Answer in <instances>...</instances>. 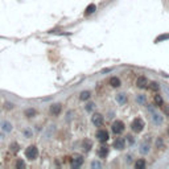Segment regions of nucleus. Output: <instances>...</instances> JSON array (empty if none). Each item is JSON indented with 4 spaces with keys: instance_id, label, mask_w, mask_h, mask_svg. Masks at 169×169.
<instances>
[{
    "instance_id": "nucleus-1",
    "label": "nucleus",
    "mask_w": 169,
    "mask_h": 169,
    "mask_svg": "<svg viewBox=\"0 0 169 169\" xmlns=\"http://www.w3.org/2000/svg\"><path fill=\"white\" fill-rule=\"evenodd\" d=\"M147 106V110L148 112L151 114V118H152V123H153V126L159 127L161 126L162 123H164V118L161 116V114H159V112L156 111V108H155V105H145Z\"/></svg>"
},
{
    "instance_id": "nucleus-2",
    "label": "nucleus",
    "mask_w": 169,
    "mask_h": 169,
    "mask_svg": "<svg viewBox=\"0 0 169 169\" xmlns=\"http://www.w3.org/2000/svg\"><path fill=\"white\" fill-rule=\"evenodd\" d=\"M151 142H152V137L151 136H145L144 140H142L139 145V152L143 155V156H147L151 152Z\"/></svg>"
},
{
    "instance_id": "nucleus-3",
    "label": "nucleus",
    "mask_w": 169,
    "mask_h": 169,
    "mask_svg": "<svg viewBox=\"0 0 169 169\" xmlns=\"http://www.w3.org/2000/svg\"><path fill=\"white\" fill-rule=\"evenodd\" d=\"M144 127H145V123H144V120H143V118H140V116L135 118L131 122V129L135 134H140V132L144 129Z\"/></svg>"
},
{
    "instance_id": "nucleus-4",
    "label": "nucleus",
    "mask_w": 169,
    "mask_h": 169,
    "mask_svg": "<svg viewBox=\"0 0 169 169\" xmlns=\"http://www.w3.org/2000/svg\"><path fill=\"white\" fill-rule=\"evenodd\" d=\"M126 129V124L122 122V120H115L114 123L111 124V131L114 132L115 135H120L123 134Z\"/></svg>"
},
{
    "instance_id": "nucleus-5",
    "label": "nucleus",
    "mask_w": 169,
    "mask_h": 169,
    "mask_svg": "<svg viewBox=\"0 0 169 169\" xmlns=\"http://www.w3.org/2000/svg\"><path fill=\"white\" fill-rule=\"evenodd\" d=\"M38 156V149L36 145H29L27 149H25V157L28 160H36Z\"/></svg>"
},
{
    "instance_id": "nucleus-6",
    "label": "nucleus",
    "mask_w": 169,
    "mask_h": 169,
    "mask_svg": "<svg viewBox=\"0 0 169 169\" xmlns=\"http://www.w3.org/2000/svg\"><path fill=\"white\" fill-rule=\"evenodd\" d=\"M97 139L99 140L100 143H106L107 140L110 139V134H108V131L105 128H99L97 131Z\"/></svg>"
},
{
    "instance_id": "nucleus-7",
    "label": "nucleus",
    "mask_w": 169,
    "mask_h": 169,
    "mask_svg": "<svg viewBox=\"0 0 169 169\" xmlns=\"http://www.w3.org/2000/svg\"><path fill=\"white\" fill-rule=\"evenodd\" d=\"M126 144H127V140L124 137H116L114 140V148L118 149V151H123L126 148Z\"/></svg>"
},
{
    "instance_id": "nucleus-8",
    "label": "nucleus",
    "mask_w": 169,
    "mask_h": 169,
    "mask_svg": "<svg viewBox=\"0 0 169 169\" xmlns=\"http://www.w3.org/2000/svg\"><path fill=\"white\" fill-rule=\"evenodd\" d=\"M91 122L95 127H102L105 124V118H103V115H100V114H94L91 118Z\"/></svg>"
},
{
    "instance_id": "nucleus-9",
    "label": "nucleus",
    "mask_w": 169,
    "mask_h": 169,
    "mask_svg": "<svg viewBox=\"0 0 169 169\" xmlns=\"http://www.w3.org/2000/svg\"><path fill=\"white\" fill-rule=\"evenodd\" d=\"M148 83H149V81H148V78L145 77V75H140V77H137L136 86L139 87V89H147Z\"/></svg>"
},
{
    "instance_id": "nucleus-10",
    "label": "nucleus",
    "mask_w": 169,
    "mask_h": 169,
    "mask_svg": "<svg viewBox=\"0 0 169 169\" xmlns=\"http://www.w3.org/2000/svg\"><path fill=\"white\" fill-rule=\"evenodd\" d=\"M110 153V148L107 147V145H100L99 148H98V156L100 157V159H106L107 156H108Z\"/></svg>"
},
{
    "instance_id": "nucleus-11",
    "label": "nucleus",
    "mask_w": 169,
    "mask_h": 169,
    "mask_svg": "<svg viewBox=\"0 0 169 169\" xmlns=\"http://www.w3.org/2000/svg\"><path fill=\"white\" fill-rule=\"evenodd\" d=\"M115 99H116V102L119 103L120 106H124L126 103L128 102V97H127V94H124V92H119V94H116Z\"/></svg>"
},
{
    "instance_id": "nucleus-12",
    "label": "nucleus",
    "mask_w": 169,
    "mask_h": 169,
    "mask_svg": "<svg viewBox=\"0 0 169 169\" xmlns=\"http://www.w3.org/2000/svg\"><path fill=\"white\" fill-rule=\"evenodd\" d=\"M153 105L156 107H161L164 105V98H162L160 94H157V92L153 95Z\"/></svg>"
},
{
    "instance_id": "nucleus-13",
    "label": "nucleus",
    "mask_w": 169,
    "mask_h": 169,
    "mask_svg": "<svg viewBox=\"0 0 169 169\" xmlns=\"http://www.w3.org/2000/svg\"><path fill=\"white\" fill-rule=\"evenodd\" d=\"M155 148H157V149H164L165 148L164 137H161V136L156 137V140H155Z\"/></svg>"
},
{
    "instance_id": "nucleus-14",
    "label": "nucleus",
    "mask_w": 169,
    "mask_h": 169,
    "mask_svg": "<svg viewBox=\"0 0 169 169\" xmlns=\"http://www.w3.org/2000/svg\"><path fill=\"white\" fill-rule=\"evenodd\" d=\"M147 89H149L152 92H159L160 84H159V82H156V81H152V82L148 83V87H147Z\"/></svg>"
},
{
    "instance_id": "nucleus-15",
    "label": "nucleus",
    "mask_w": 169,
    "mask_h": 169,
    "mask_svg": "<svg viewBox=\"0 0 169 169\" xmlns=\"http://www.w3.org/2000/svg\"><path fill=\"white\" fill-rule=\"evenodd\" d=\"M136 102H137V105H140V106H145L147 105V97H145L144 94H137Z\"/></svg>"
},
{
    "instance_id": "nucleus-16",
    "label": "nucleus",
    "mask_w": 169,
    "mask_h": 169,
    "mask_svg": "<svg viewBox=\"0 0 169 169\" xmlns=\"http://www.w3.org/2000/svg\"><path fill=\"white\" fill-rule=\"evenodd\" d=\"M0 128L8 134V132L12 131V124H11L9 122H7V120H4V122H1V124H0Z\"/></svg>"
},
{
    "instance_id": "nucleus-17",
    "label": "nucleus",
    "mask_w": 169,
    "mask_h": 169,
    "mask_svg": "<svg viewBox=\"0 0 169 169\" xmlns=\"http://www.w3.org/2000/svg\"><path fill=\"white\" fill-rule=\"evenodd\" d=\"M108 83L111 84L112 87H120V84H122V81H120L118 77H111V78L108 79Z\"/></svg>"
},
{
    "instance_id": "nucleus-18",
    "label": "nucleus",
    "mask_w": 169,
    "mask_h": 169,
    "mask_svg": "<svg viewBox=\"0 0 169 169\" xmlns=\"http://www.w3.org/2000/svg\"><path fill=\"white\" fill-rule=\"evenodd\" d=\"M61 110H62V106L60 105V103H57V105H53L50 107V112H52L53 115H60Z\"/></svg>"
},
{
    "instance_id": "nucleus-19",
    "label": "nucleus",
    "mask_w": 169,
    "mask_h": 169,
    "mask_svg": "<svg viewBox=\"0 0 169 169\" xmlns=\"http://www.w3.org/2000/svg\"><path fill=\"white\" fill-rule=\"evenodd\" d=\"M145 165H147L145 159H137L136 161H135V168L136 169H143V168H145Z\"/></svg>"
},
{
    "instance_id": "nucleus-20",
    "label": "nucleus",
    "mask_w": 169,
    "mask_h": 169,
    "mask_svg": "<svg viewBox=\"0 0 169 169\" xmlns=\"http://www.w3.org/2000/svg\"><path fill=\"white\" fill-rule=\"evenodd\" d=\"M82 164H83V157L82 156H78L73 160V168H79Z\"/></svg>"
},
{
    "instance_id": "nucleus-21",
    "label": "nucleus",
    "mask_w": 169,
    "mask_h": 169,
    "mask_svg": "<svg viewBox=\"0 0 169 169\" xmlns=\"http://www.w3.org/2000/svg\"><path fill=\"white\" fill-rule=\"evenodd\" d=\"M82 147H83V151L84 152H89L90 149L92 148V143L90 142L89 139H84V142L82 143Z\"/></svg>"
},
{
    "instance_id": "nucleus-22",
    "label": "nucleus",
    "mask_w": 169,
    "mask_h": 169,
    "mask_svg": "<svg viewBox=\"0 0 169 169\" xmlns=\"http://www.w3.org/2000/svg\"><path fill=\"white\" fill-rule=\"evenodd\" d=\"M160 108H161V112L164 114V116L169 118V105H165V103H164V105L160 107Z\"/></svg>"
},
{
    "instance_id": "nucleus-23",
    "label": "nucleus",
    "mask_w": 169,
    "mask_h": 169,
    "mask_svg": "<svg viewBox=\"0 0 169 169\" xmlns=\"http://www.w3.org/2000/svg\"><path fill=\"white\" fill-rule=\"evenodd\" d=\"M97 9V7H95V4H90L89 7L86 8V12H84V15H91L94 11Z\"/></svg>"
},
{
    "instance_id": "nucleus-24",
    "label": "nucleus",
    "mask_w": 169,
    "mask_h": 169,
    "mask_svg": "<svg viewBox=\"0 0 169 169\" xmlns=\"http://www.w3.org/2000/svg\"><path fill=\"white\" fill-rule=\"evenodd\" d=\"M164 40H169V33L167 35H160L159 37L156 38V42H160V41H164Z\"/></svg>"
},
{
    "instance_id": "nucleus-25",
    "label": "nucleus",
    "mask_w": 169,
    "mask_h": 169,
    "mask_svg": "<svg viewBox=\"0 0 169 169\" xmlns=\"http://www.w3.org/2000/svg\"><path fill=\"white\" fill-rule=\"evenodd\" d=\"M90 98V91H83L81 92V100H87Z\"/></svg>"
},
{
    "instance_id": "nucleus-26",
    "label": "nucleus",
    "mask_w": 169,
    "mask_h": 169,
    "mask_svg": "<svg viewBox=\"0 0 169 169\" xmlns=\"http://www.w3.org/2000/svg\"><path fill=\"white\" fill-rule=\"evenodd\" d=\"M35 114H36V111L33 108H28L27 111H25V116H27V118H32Z\"/></svg>"
},
{
    "instance_id": "nucleus-27",
    "label": "nucleus",
    "mask_w": 169,
    "mask_h": 169,
    "mask_svg": "<svg viewBox=\"0 0 169 169\" xmlns=\"http://www.w3.org/2000/svg\"><path fill=\"white\" fill-rule=\"evenodd\" d=\"M126 140L128 142V144H131V145L135 144V137L132 136V135H127V136H126Z\"/></svg>"
},
{
    "instance_id": "nucleus-28",
    "label": "nucleus",
    "mask_w": 169,
    "mask_h": 169,
    "mask_svg": "<svg viewBox=\"0 0 169 169\" xmlns=\"http://www.w3.org/2000/svg\"><path fill=\"white\" fill-rule=\"evenodd\" d=\"M124 159H126V162H127V164H131V162L134 161V156H132V155H127Z\"/></svg>"
},
{
    "instance_id": "nucleus-29",
    "label": "nucleus",
    "mask_w": 169,
    "mask_h": 169,
    "mask_svg": "<svg viewBox=\"0 0 169 169\" xmlns=\"http://www.w3.org/2000/svg\"><path fill=\"white\" fill-rule=\"evenodd\" d=\"M92 110H94V103H87V105H86V111L91 112Z\"/></svg>"
},
{
    "instance_id": "nucleus-30",
    "label": "nucleus",
    "mask_w": 169,
    "mask_h": 169,
    "mask_svg": "<svg viewBox=\"0 0 169 169\" xmlns=\"http://www.w3.org/2000/svg\"><path fill=\"white\" fill-rule=\"evenodd\" d=\"M9 148H12L13 152H17V151H19V144H16V143H12V144L9 145Z\"/></svg>"
},
{
    "instance_id": "nucleus-31",
    "label": "nucleus",
    "mask_w": 169,
    "mask_h": 169,
    "mask_svg": "<svg viewBox=\"0 0 169 169\" xmlns=\"http://www.w3.org/2000/svg\"><path fill=\"white\" fill-rule=\"evenodd\" d=\"M102 167V164H100L99 161H92L91 162V168H100Z\"/></svg>"
},
{
    "instance_id": "nucleus-32",
    "label": "nucleus",
    "mask_w": 169,
    "mask_h": 169,
    "mask_svg": "<svg viewBox=\"0 0 169 169\" xmlns=\"http://www.w3.org/2000/svg\"><path fill=\"white\" fill-rule=\"evenodd\" d=\"M16 165H17V168H21V167H25L24 161H21V160H19V161H17V164H16Z\"/></svg>"
},
{
    "instance_id": "nucleus-33",
    "label": "nucleus",
    "mask_w": 169,
    "mask_h": 169,
    "mask_svg": "<svg viewBox=\"0 0 169 169\" xmlns=\"http://www.w3.org/2000/svg\"><path fill=\"white\" fill-rule=\"evenodd\" d=\"M24 134H25V136H27V137H30V136H32V132L28 131V129H27V131H24Z\"/></svg>"
},
{
    "instance_id": "nucleus-34",
    "label": "nucleus",
    "mask_w": 169,
    "mask_h": 169,
    "mask_svg": "<svg viewBox=\"0 0 169 169\" xmlns=\"http://www.w3.org/2000/svg\"><path fill=\"white\" fill-rule=\"evenodd\" d=\"M165 135H167V136L169 137V126L167 127V129H165Z\"/></svg>"
}]
</instances>
